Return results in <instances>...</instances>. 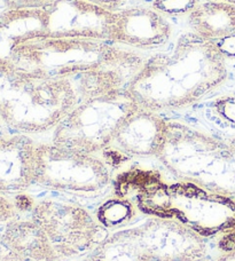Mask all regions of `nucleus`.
Wrapping results in <instances>:
<instances>
[{"mask_svg": "<svg viewBox=\"0 0 235 261\" xmlns=\"http://www.w3.org/2000/svg\"><path fill=\"white\" fill-rule=\"evenodd\" d=\"M191 32L215 45L235 36V5L210 2L197 3L188 13Z\"/></svg>", "mask_w": 235, "mask_h": 261, "instance_id": "13", "label": "nucleus"}, {"mask_svg": "<svg viewBox=\"0 0 235 261\" xmlns=\"http://www.w3.org/2000/svg\"><path fill=\"white\" fill-rule=\"evenodd\" d=\"M17 212L18 210L14 204V200H11L3 193H0V222H8L16 219Z\"/></svg>", "mask_w": 235, "mask_h": 261, "instance_id": "16", "label": "nucleus"}, {"mask_svg": "<svg viewBox=\"0 0 235 261\" xmlns=\"http://www.w3.org/2000/svg\"><path fill=\"white\" fill-rule=\"evenodd\" d=\"M7 9L39 8L50 4L52 0H3Z\"/></svg>", "mask_w": 235, "mask_h": 261, "instance_id": "17", "label": "nucleus"}, {"mask_svg": "<svg viewBox=\"0 0 235 261\" xmlns=\"http://www.w3.org/2000/svg\"><path fill=\"white\" fill-rule=\"evenodd\" d=\"M31 219L49 237L60 261L91 252L102 241V229L85 208L74 204L40 200Z\"/></svg>", "mask_w": 235, "mask_h": 261, "instance_id": "6", "label": "nucleus"}, {"mask_svg": "<svg viewBox=\"0 0 235 261\" xmlns=\"http://www.w3.org/2000/svg\"><path fill=\"white\" fill-rule=\"evenodd\" d=\"M172 36V24L153 7L135 6L115 13L109 40L129 48L152 50L163 47Z\"/></svg>", "mask_w": 235, "mask_h": 261, "instance_id": "9", "label": "nucleus"}, {"mask_svg": "<svg viewBox=\"0 0 235 261\" xmlns=\"http://www.w3.org/2000/svg\"><path fill=\"white\" fill-rule=\"evenodd\" d=\"M43 8L47 14L43 37L109 40L115 13L81 0H52Z\"/></svg>", "mask_w": 235, "mask_h": 261, "instance_id": "8", "label": "nucleus"}, {"mask_svg": "<svg viewBox=\"0 0 235 261\" xmlns=\"http://www.w3.org/2000/svg\"><path fill=\"white\" fill-rule=\"evenodd\" d=\"M138 108L128 91L79 102L54 128L52 142L88 153L103 151Z\"/></svg>", "mask_w": 235, "mask_h": 261, "instance_id": "4", "label": "nucleus"}, {"mask_svg": "<svg viewBox=\"0 0 235 261\" xmlns=\"http://www.w3.org/2000/svg\"><path fill=\"white\" fill-rule=\"evenodd\" d=\"M37 143L23 134H0V193L23 192L35 184Z\"/></svg>", "mask_w": 235, "mask_h": 261, "instance_id": "12", "label": "nucleus"}, {"mask_svg": "<svg viewBox=\"0 0 235 261\" xmlns=\"http://www.w3.org/2000/svg\"><path fill=\"white\" fill-rule=\"evenodd\" d=\"M130 49L106 39L31 37L0 47V69L37 79L72 78Z\"/></svg>", "mask_w": 235, "mask_h": 261, "instance_id": "2", "label": "nucleus"}, {"mask_svg": "<svg viewBox=\"0 0 235 261\" xmlns=\"http://www.w3.org/2000/svg\"><path fill=\"white\" fill-rule=\"evenodd\" d=\"M107 163L94 153L55 143H37L35 184L74 193H94L109 184Z\"/></svg>", "mask_w": 235, "mask_h": 261, "instance_id": "5", "label": "nucleus"}, {"mask_svg": "<svg viewBox=\"0 0 235 261\" xmlns=\"http://www.w3.org/2000/svg\"><path fill=\"white\" fill-rule=\"evenodd\" d=\"M131 232L147 261H202L205 254L200 232L170 218L154 219Z\"/></svg>", "mask_w": 235, "mask_h": 261, "instance_id": "7", "label": "nucleus"}, {"mask_svg": "<svg viewBox=\"0 0 235 261\" xmlns=\"http://www.w3.org/2000/svg\"><path fill=\"white\" fill-rule=\"evenodd\" d=\"M0 240L30 261H60L45 231L32 219L6 222Z\"/></svg>", "mask_w": 235, "mask_h": 261, "instance_id": "14", "label": "nucleus"}, {"mask_svg": "<svg viewBox=\"0 0 235 261\" xmlns=\"http://www.w3.org/2000/svg\"><path fill=\"white\" fill-rule=\"evenodd\" d=\"M226 77V58L219 48L190 31L170 52L146 60L126 91L140 108L156 113L194 103Z\"/></svg>", "mask_w": 235, "mask_h": 261, "instance_id": "1", "label": "nucleus"}, {"mask_svg": "<svg viewBox=\"0 0 235 261\" xmlns=\"http://www.w3.org/2000/svg\"><path fill=\"white\" fill-rule=\"evenodd\" d=\"M83 261H147L131 229L102 240Z\"/></svg>", "mask_w": 235, "mask_h": 261, "instance_id": "15", "label": "nucleus"}, {"mask_svg": "<svg viewBox=\"0 0 235 261\" xmlns=\"http://www.w3.org/2000/svg\"><path fill=\"white\" fill-rule=\"evenodd\" d=\"M168 123L155 111L139 108L126 118L105 150L124 160L157 156L166 140Z\"/></svg>", "mask_w": 235, "mask_h": 261, "instance_id": "10", "label": "nucleus"}, {"mask_svg": "<svg viewBox=\"0 0 235 261\" xmlns=\"http://www.w3.org/2000/svg\"><path fill=\"white\" fill-rule=\"evenodd\" d=\"M146 60L130 49L122 57L101 63L72 78L78 103L98 96L126 91Z\"/></svg>", "mask_w": 235, "mask_h": 261, "instance_id": "11", "label": "nucleus"}, {"mask_svg": "<svg viewBox=\"0 0 235 261\" xmlns=\"http://www.w3.org/2000/svg\"><path fill=\"white\" fill-rule=\"evenodd\" d=\"M81 2L91 4L93 6L105 9L107 12L116 13L121 11V8L124 6L128 0H81Z\"/></svg>", "mask_w": 235, "mask_h": 261, "instance_id": "18", "label": "nucleus"}, {"mask_svg": "<svg viewBox=\"0 0 235 261\" xmlns=\"http://www.w3.org/2000/svg\"><path fill=\"white\" fill-rule=\"evenodd\" d=\"M0 261H30L15 251L9 249L8 246L0 240Z\"/></svg>", "mask_w": 235, "mask_h": 261, "instance_id": "19", "label": "nucleus"}, {"mask_svg": "<svg viewBox=\"0 0 235 261\" xmlns=\"http://www.w3.org/2000/svg\"><path fill=\"white\" fill-rule=\"evenodd\" d=\"M77 103L69 78L37 79L0 69V134L54 129Z\"/></svg>", "mask_w": 235, "mask_h": 261, "instance_id": "3", "label": "nucleus"}, {"mask_svg": "<svg viewBox=\"0 0 235 261\" xmlns=\"http://www.w3.org/2000/svg\"><path fill=\"white\" fill-rule=\"evenodd\" d=\"M210 2H218V3H226L235 5V0H210Z\"/></svg>", "mask_w": 235, "mask_h": 261, "instance_id": "20", "label": "nucleus"}]
</instances>
